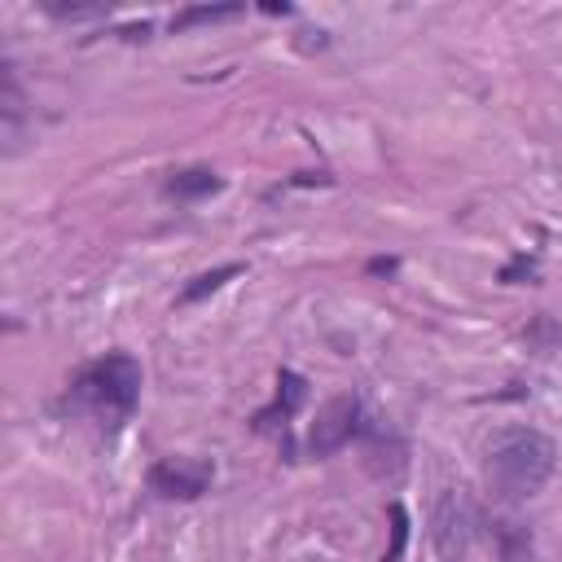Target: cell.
<instances>
[{"label":"cell","mask_w":562,"mask_h":562,"mask_svg":"<svg viewBox=\"0 0 562 562\" xmlns=\"http://www.w3.org/2000/svg\"><path fill=\"white\" fill-rule=\"evenodd\" d=\"M558 465V443L536 426H501L483 448V474L487 487L501 501H527L536 496Z\"/></svg>","instance_id":"obj_1"},{"label":"cell","mask_w":562,"mask_h":562,"mask_svg":"<svg viewBox=\"0 0 562 562\" xmlns=\"http://www.w3.org/2000/svg\"><path fill=\"white\" fill-rule=\"evenodd\" d=\"M136 400H140V364L127 351H110V356L83 364L61 395L66 408L101 417L105 426H123L132 417Z\"/></svg>","instance_id":"obj_2"},{"label":"cell","mask_w":562,"mask_h":562,"mask_svg":"<svg viewBox=\"0 0 562 562\" xmlns=\"http://www.w3.org/2000/svg\"><path fill=\"white\" fill-rule=\"evenodd\" d=\"M474 527H479V518H474L470 496L461 487H443L430 509V544H435L439 562H465Z\"/></svg>","instance_id":"obj_3"},{"label":"cell","mask_w":562,"mask_h":562,"mask_svg":"<svg viewBox=\"0 0 562 562\" xmlns=\"http://www.w3.org/2000/svg\"><path fill=\"white\" fill-rule=\"evenodd\" d=\"M356 430H360V400H356V395H334V400L321 404V413H316V422H312V430H307V452H312V457H329V452H338Z\"/></svg>","instance_id":"obj_4"},{"label":"cell","mask_w":562,"mask_h":562,"mask_svg":"<svg viewBox=\"0 0 562 562\" xmlns=\"http://www.w3.org/2000/svg\"><path fill=\"white\" fill-rule=\"evenodd\" d=\"M215 479V465L202 461V457H162L149 465V487L158 496H171V501H193L211 487Z\"/></svg>","instance_id":"obj_5"},{"label":"cell","mask_w":562,"mask_h":562,"mask_svg":"<svg viewBox=\"0 0 562 562\" xmlns=\"http://www.w3.org/2000/svg\"><path fill=\"white\" fill-rule=\"evenodd\" d=\"M303 400H307V378H299L294 369H281V373H277V400L255 417V426H259V430H268L277 417H281V422H285V417H294Z\"/></svg>","instance_id":"obj_6"},{"label":"cell","mask_w":562,"mask_h":562,"mask_svg":"<svg viewBox=\"0 0 562 562\" xmlns=\"http://www.w3.org/2000/svg\"><path fill=\"white\" fill-rule=\"evenodd\" d=\"M220 176L211 171V167H184V171H171L167 176V198H176V202H198V198H211V193H220Z\"/></svg>","instance_id":"obj_7"},{"label":"cell","mask_w":562,"mask_h":562,"mask_svg":"<svg viewBox=\"0 0 562 562\" xmlns=\"http://www.w3.org/2000/svg\"><path fill=\"white\" fill-rule=\"evenodd\" d=\"M233 277H241V263H220V268H211V272L189 277V281H184V290L176 294V307H193V303L211 299V294H215V290H224Z\"/></svg>","instance_id":"obj_8"},{"label":"cell","mask_w":562,"mask_h":562,"mask_svg":"<svg viewBox=\"0 0 562 562\" xmlns=\"http://www.w3.org/2000/svg\"><path fill=\"white\" fill-rule=\"evenodd\" d=\"M246 4H189L180 13H171V35L176 31H189V26H206V22H228V18H241Z\"/></svg>","instance_id":"obj_9"},{"label":"cell","mask_w":562,"mask_h":562,"mask_svg":"<svg viewBox=\"0 0 562 562\" xmlns=\"http://www.w3.org/2000/svg\"><path fill=\"white\" fill-rule=\"evenodd\" d=\"M496 536H501L505 562H527V558H531V536H527L518 522H496Z\"/></svg>","instance_id":"obj_10"},{"label":"cell","mask_w":562,"mask_h":562,"mask_svg":"<svg viewBox=\"0 0 562 562\" xmlns=\"http://www.w3.org/2000/svg\"><path fill=\"white\" fill-rule=\"evenodd\" d=\"M527 342H531L536 351H553V347H562V325H558L553 316H536V321L527 325Z\"/></svg>","instance_id":"obj_11"},{"label":"cell","mask_w":562,"mask_h":562,"mask_svg":"<svg viewBox=\"0 0 562 562\" xmlns=\"http://www.w3.org/2000/svg\"><path fill=\"white\" fill-rule=\"evenodd\" d=\"M404 544H408V514L400 501H391V549L382 553V562H400Z\"/></svg>","instance_id":"obj_12"},{"label":"cell","mask_w":562,"mask_h":562,"mask_svg":"<svg viewBox=\"0 0 562 562\" xmlns=\"http://www.w3.org/2000/svg\"><path fill=\"white\" fill-rule=\"evenodd\" d=\"M44 13H53V18H97L105 9L101 4H53V0H44Z\"/></svg>","instance_id":"obj_13"},{"label":"cell","mask_w":562,"mask_h":562,"mask_svg":"<svg viewBox=\"0 0 562 562\" xmlns=\"http://www.w3.org/2000/svg\"><path fill=\"white\" fill-rule=\"evenodd\" d=\"M522 277H527V281L536 277V255H518L514 263H505V268H501V281H509V285H514V281H522Z\"/></svg>","instance_id":"obj_14"},{"label":"cell","mask_w":562,"mask_h":562,"mask_svg":"<svg viewBox=\"0 0 562 562\" xmlns=\"http://www.w3.org/2000/svg\"><path fill=\"white\" fill-rule=\"evenodd\" d=\"M395 268H400L395 259H369V272H373V277H391Z\"/></svg>","instance_id":"obj_15"},{"label":"cell","mask_w":562,"mask_h":562,"mask_svg":"<svg viewBox=\"0 0 562 562\" xmlns=\"http://www.w3.org/2000/svg\"><path fill=\"white\" fill-rule=\"evenodd\" d=\"M263 13H272V18H277V13H290V4H285V0H281V4H277V0H268V4H263Z\"/></svg>","instance_id":"obj_16"}]
</instances>
